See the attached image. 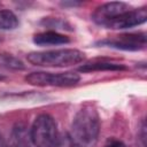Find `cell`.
Masks as SVG:
<instances>
[{"label":"cell","mask_w":147,"mask_h":147,"mask_svg":"<svg viewBox=\"0 0 147 147\" xmlns=\"http://www.w3.org/2000/svg\"><path fill=\"white\" fill-rule=\"evenodd\" d=\"M28 61L40 67H70L80 63L85 59V54L78 49L63 48L44 52H32L26 56Z\"/></svg>","instance_id":"7a4b0ae2"},{"label":"cell","mask_w":147,"mask_h":147,"mask_svg":"<svg viewBox=\"0 0 147 147\" xmlns=\"http://www.w3.org/2000/svg\"><path fill=\"white\" fill-rule=\"evenodd\" d=\"M30 130L24 123H17L14 125L10 138L8 141V147H31Z\"/></svg>","instance_id":"ba28073f"},{"label":"cell","mask_w":147,"mask_h":147,"mask_svg":"<svg viewBox=\"0 0 147 147\" xmlns=\"http://www.w3.org/2000/svg\"><path fill=\"white\" fill-rule=\"evenodd\" d=\"M129 8H131V7L127 3L119 2V1L103 3L94 10V13L92 14V20L95 24H98L100 26H105V24L108 21H110L113 17L125 11Z\"/></svg>","instance_id":"52a82bcc"},{"label":"cell","mask_w":147,"mask_h":147,"mask_svg":"<svg viewBox=\"0 0 147 147\" xmlns=\"http://www.w3.org/2000/svg\"><path fill=\"white\" fill-rule=\"evenodd\" d=\"M18 26L17 16L7 9H0V29L1 30H14Z\"/></svg>","instance_id":"8fae6325"},{"label":"cell","mask_w":147,"mask_h":147,"mask_svg":"<svg viewBox=\"0 0 147 147\" xmlns=\"http://www.w3.org/2000/svg\"><path fill=\"white\" fill-rule=\"evenodd\" d=\"M99 131L100 121L96 111L92 107H84L76 114L69 136L76 147H90L95 142Z\"/></svg>","instance_id":"6da1fadb"},{"label":"cell","mask_w":147,"mask_h":147,"mask_svg":"<svg viewBox=\"0 0 147 147\" xmlns=\"http://www.w3.org/2000/svg\"><path fill=\"white\" fill-rule=\"evenodd\" d=\"M30 137L36 147H53L59 138L55 119L48 114L39 115L30 129Z\"/></svg>","instance_id":"3957f363"},{"label":"cell","mask_w":147,"mask_h":147,"mask_svg":"<svg viewBox=\"0 0 147 147\" xmlns=\"http://www.w3.org/2000/svg\"><path fill=\"white\" fill-rule=\"evenodd\" d=\"M0 147H8V145H7V142L3 139V137H2L1 133H0Z\"/></svg>","instance_id":"5bb4252c"},{"label":"cell","mask_w":147,"mask_h":147,"mask_svg":"<svg viewBox=\"0 0 147 147\" xmlns=\"http://www.w3.org/2000/svg\"><path fill=\"white\" fill-rule=\"evenodd\" d=\"M105 147H126V146H125V144H124L123 141H121V140H117V139H109V140L106 142Z\"/></svg>","instance_id":"4fadbf2b"},{"label":"cell","mask_w":147,"mask_h":147,"mask_svg":"<svg viewBox=\"0 0 147 147\" xmlns=\"http://www.w3.org/2000/svg\"><path fill=\"white\" fill-rule=\"evenodd\" d=\"M96 45L106 46L115 49L123 51H139L146 46V34L145 33H124L113 38H107L96 42Z\"/></svg>","instance_id":"8992f818"},{"label":"cell","mask_w":147,"mask_h":147,"mask_svg":"<svg viewBox=\"0 0 147 147\" xmlns=\"http://www.w3.org/2000/svg\"><path fill=\"white\" fill-rule=\"evenodd\" d=\"M70 41L69 37L61 34L56 31H46L41 33H37L33 37V42L39 46H55L63 45Z\"/></svg>","instance_id":"9c48e42d"},{"label":"cell","mask_w":147,"mask_h":147,"mask_svg":"<svg viewBox=\"0 0 147 147\" xmlns=\"http://www.w3.org/2000/svg\"><path fill=\"white\" fill-rule=\"evenodd\" d=\"M147 20V9L142 8H129L125 11L116 15L108 21L103 28L111 30H123L133 28L145 23Z\"/></svg>","instance_id":"5b68a950"},{"label":"cell","mask_w":147,"mask_h":147,"mask_svg":"<svg viewBox=\"0 0 147 147\" xmlns=\"http://www.w3.org/2000/svg\"><path fill=\"white\" fill-rule=\"evenodd\" d=\"M25 80L31 85L37 86H59L68 87L74 86L80 80V76L72 71L67 72H31L25 77Z\"/></svg>","instance_id":"277c9868"},{"label":"cell","mask_w":147,"mask_h":147,"mask_svg":"<svg viewBox=\"0 0 147 147\" xmlns=\"http://www.w3.org/2000/svg\"><path fill=\"white\" fill-rule=\"evenodd\" d=\"M2 78H3V77H2V76H0V80H1V79H2Z\"/></svg>","instance_id":"9a60e30c"},{"label":"cell","mask_w":147,"mask_h":147,"mask_svg":"<svg viewBox=\"0 0 147 147\" xmlns=\"http://www.w3.org/2000/svg\"><path fill=\"white\" fill-rule=\"evenodd\" d=\"M80 72H91V71H122L126 70V67L121 63L114 62H105V61H95L88 62L79 67Z\"/></svg>","instance_id":"30bf717a"},{"label":"cell","mask_w":147,"mask_h":147,"mask_svg":"<svg viewBox=\"0 0 147 147\" xmlns=\"http://www.w3.org/2000/svg\"><path fill=\"white\" fill-rule=\"evenodd\" d=\"M53 147H76L72 142L69 133H61L59 134V138L56 142L53 145Z\"/></svg>","instance_id":"7c38bea8"}]
</instances>
